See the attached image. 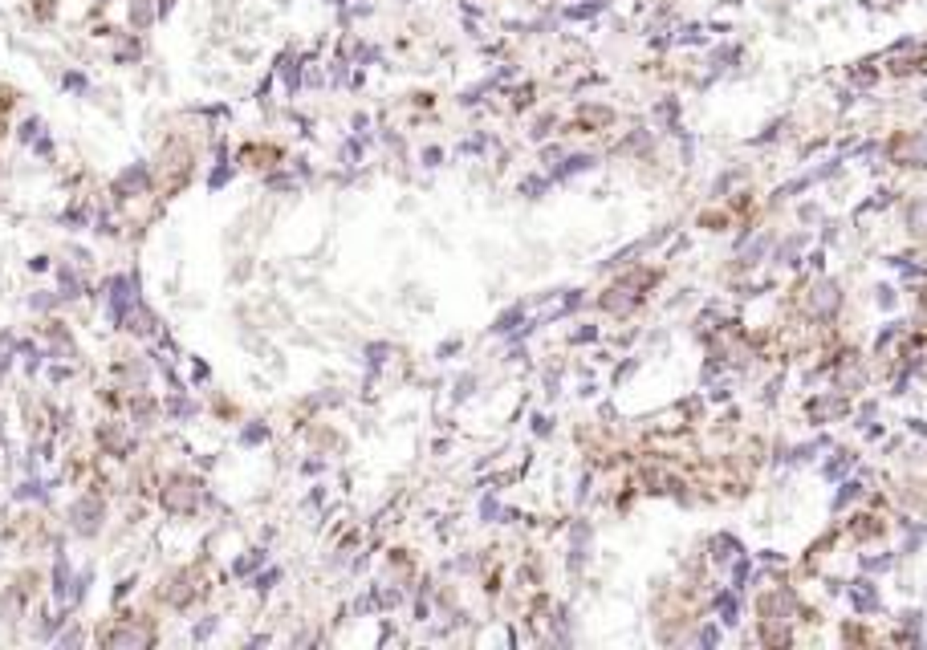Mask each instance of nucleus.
Returning a JSON list of instances; mask_svg holds the SVG:
<instances>
[{"label": "nucleus", "instance_id": "obj_1", "mask_svg": "<svg viewBox=\"0 0 927 650\" xmlns=\"http://www.w3.org/2000/svg\"><path fill=\"white\" fill-rule=\"evenodd\" d=\"M903 159L915 163V167H923V163H927V134H915V139L903 142Z\"/></svg>", "mask_w": 927, "mask_h": 650}, {"label": "nucleus", "instance_id": "obj_2", "mask_svg": "<svg viewBox=\"0 0 927 650\" xmlns=\"http://www.w3.org/2000/svg\"><path fill=\"white\" fill-rule=\"evenodd\" d=\"M834 305H838V289H834V284H817V289H813V309L830 313Z\"/></svg>", "mask_w": 927, "mask_h": 650}, {"label": "nucleus", "instance_id": "obj_3", "mask_svg": "<svg viewBox=\"0 0 927 650\" xmlns=\"http://www.w3.org/2000/svg\"><path fill=\"white\" fill-rule=\"evenodd\" d=\"M907 224H911V232L927 236V203H915L911 212H907Z\"/></svg>", "mask_w": 927, "mask_h": 650}]
</instances>
